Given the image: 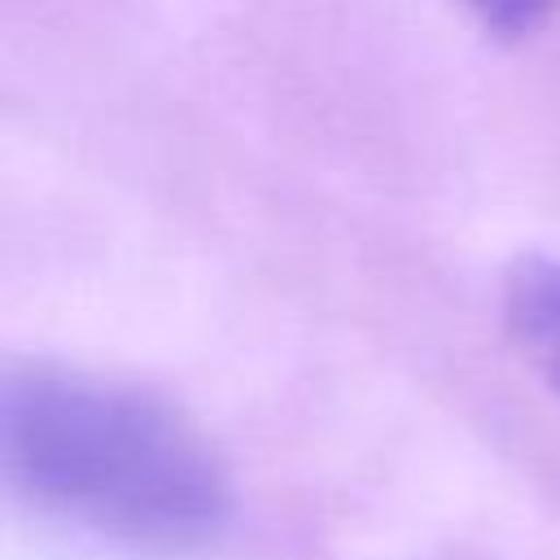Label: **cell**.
<instances>
[{
    "instance_id": "1",
    "label": "cell",
    "mask_w": 560,
    "mask_h": 560,
    "mask_svg": "<svg viewBox=\"0 0 560 560\" xmlns=\"http://www.w3.org/2000/svg\"><path fill=\"white\" fill-rule=\"evenodd\" d=\"M0 459L18 494L131 547H206L232 512L228 472L188 416L74 368L4 376Z\"/></svg>"
},
{
    "instance_id": "3",
    "label": "cell",
    "mask_w": 560,
    "mask_h": 560,
    "mask_svg": "<svg viewBox=\"0 0 560 560\" xmlns=\"http://www.w3.org/2000/svg\"><path fill=\"white\" fill-rule=\"evenodd\" d=\"M486 31L503 35V39H516V35H529L538 31L556 9L560 0H459Z\"/></svg>"
},
{
    "instance_id": "2",
    "label": "cell",
    "mask_w": 560,
    "mask_h": 560,
    "mask_svg": "<svg viewBox=\"0 0 560 560\" xmlns=\"http://www.w3.org/2000/svg\"><path fill=\"white\" fill-rule=\"evenodd\" d=\"M503 324L525 363L560 394V258L521 254L508 267Z\"/></svg>"
}]
</instances>
